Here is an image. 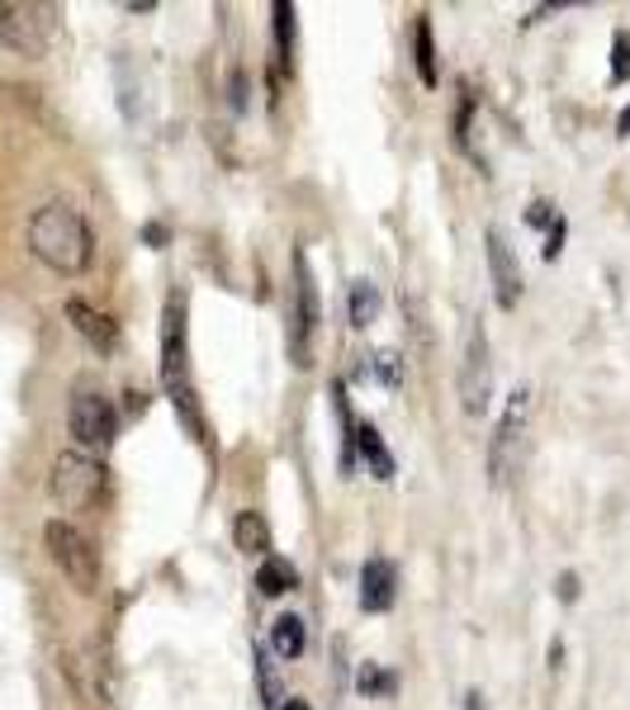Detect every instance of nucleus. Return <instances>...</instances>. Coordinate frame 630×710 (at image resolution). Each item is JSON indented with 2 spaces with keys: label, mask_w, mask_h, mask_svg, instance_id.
Instances as JSON below:
<instances>
[{
  "label": "nucleus",
  "mask_w": 630,
  "mask_h": 710,
  "mask_svg": "<svg viewBox=\"0 0 630 710\" xmlns=\"http://www.w3.org/2000/svg\"><path fill=\"white\" fill-rule=\"evenodd\" d=\"M162 388L176 417L185 422V432L195 440H209V422L195 394V379H190V342H185V294H171L162 308Z\"/></svg>",
  "instance_id": "1"
},
{
  "label": "nucleus",
  "mask_w": 630,
  "mask_h": 710,
  "mask_svg": "<svg viewBox=\"0 0 630 710\" xmlns=\"http://www.w3.org/2000/svg\"><path fill=\"white\" fill-rule=\"evenodd\" d=\"M29 252L39 256L48 271L58 275H81L95 256V237L85 219L72 204H43L29 219Z\"/></svg>",
  "instance_id": "2"
},
{
  "label": "nucleus",
  "mask_w": 630,
  "mask_h": 710,
  "mask_svg": "<svg viewBox=\"0 0 630 710\" xmlns=\"http://www.w3.org/2000/svg\"><path fill=\"white\" fill-rule=\"evenodd\" d=\"M52 33H58V6H39V0L0 6V43L20 58H48Z\"/></svg>",
  "instance_id": "3"
},
{
  "label": "nucleus",
  "mask_w": 630,
  "mask_h": 710,
  "mask_svg": "<svg viewBox=\"0 0 630 710\" xmlns=\"http://www.w3.org/2000/svg\"><path fill=\"white\" fill-rule=\"evenodd\" d=\"M318 323H323V304H318V280L313 265L299 252L294 256V308H289V361L308 369L313 365V342H318Z\"/></svg>",
  "instance_id": "4"
},
{
  "label": "nucleus",
  "mask_w": 630,
  "mask_h": 710,
  "mask_svg": "<svg viewBox=\"0 0 630 710\" xmlns=\"http://www.w3.org/2000/svg\"><path fill=\"white\" fill-rule=\"evenodd\" d=\"M43 545L52 564L67 574V582H72L77 592H95L100 588V549L81 536V530L72 521H48L43 526Z\"/></svg>",
  "instance_id": "5"
},
{
  "label": "nucleus",
  "mask_w": 630,
  "mask_h": 710,
  "mask_svg": "<svg viewBox=\"0 0 630 710\" xmlns=\"http://www.w3.org/2000/svg\"><path fill=\"white\" fill-rule=\"evenodd\" d=\"M48 488L67 511H85V507H95L100 493H104V465L91 459L85 450H67V455L52 459Z\"/></svg>",
  "instance_id": "6"
},
{
  "label": "nucleus",
  "mask_w": 630,
  "mask_h": 710,
  "mask_svg": "<svg viewBox=\"0 0 630 710\" xmlns=\"http://www.w3.org/2000/svg\"><path fill=\"white\" fill-rule=\"evenodd\" d=\"M455 388H460V407H465L469 417L488 413V398H494V351H488L484 323H469V332H465V351H460V375H455Z\"/></svg>",
  "instance_id": "7"
},
{
  "label": "nucleus",
  "mask_w": 630,
  "mask_h": 710,
  "mask_svg": "<svg viewBox=\"0 0 630 710\" xmlns=\"http://www.w3.org/2000/svg\"><path fill=\"white\" fill-rule=\"evenodd\" d=\"M67 426H72L81 450H110L119 436V413L110 398L95 394V388H77L72 407H67Z\"/></svg>",
  "instance_id": "8"
},
{
  "label": "nucleus",
  "mask_w": 630,
  "mask_h": 710,
  "mask_svg": "<svg viewBox=\"0 0 630 710\" xmlns=\"http://www.w3.org/2000/svg\"><path fill=\"white\" fill-rule=\"evenodd\" d=\"M527 398H531L527 388L512 394V403H507V413L494 432V450H488V474H494V484H507V478L517 474V446H521V432H527V407H531Z\"/></svg>",
  "instance_id": "9"
},
{
  "label": "nucleus",
  "mask_w": 630,
  "mask_h": 710,
  "mask_svg": "<svg viewBox=\"0 0 630 710\" xmlns=\"http://www.w3.org/2000/svg\"><path fill=\"white\" fill-rule=\"evenodd\" d=\"M488 275H494V298H498V308L512 313L517 308V298H521V265L512 256V246H507V237L498 233H488Z\"/></svg>",
  "instance_id": "10"
},
{
  "label": "nucleus",
  "mask_w": 630,
  "mask_h": 710,
  "mask_svg": "<svg viewBox=\"0 0 630 710\" xmlns=\"http://www.w3.org/2000/svg\"><path fill=\"white\" fill-rule=\"evenodd\" d=\"M398 597V568L389 559H365L360 568V607L365 611H389Z\"/></svg>",
  "instance_id": "11"
},
{
  "label": "nucleus",
  "mask_w": 630,
  "mask_h": 710,
  "mask_svg": "<svg viewBox=\"0 0 630 710\" xmlns=\"http://www.w3.org/2000/svg\"><path fill=\"white\" fill-rule=\"evenodd\" d=\"M67 317H72V327H77L95 351L110 355V351L119 346V327H114L104 313H95L91 304H81V298H67Z\"/></svg>",
  "instance_id": "12"
},
{
  "label": "nucleus",
  "mask_w": 630,
  "mask_h": 710,
  "mask_svg": "<svg viewBox=\"0 0 630 710\" xmlns=\"http://www.w3.org/2000/svg\"><path fill=\"white\" fill-rule=\"evenodd\" d=\"M356 450H360V459H365V469L389 484V478H394V455H389V446H384V436H379L375 422H360V426H356Z\"/></svg>",
  "instance_id": "13"
},
{
  "label": "nucleus",
  "mask_w": 630,
  "mask_h": 710,
  "mask_svg": "<svg viewBox=\"0 0 630 710\" xmlns=\"http://www.w3.org/2000/svg\"><path fill=\"white\" fill-rule=\"evenodd\" d=\"M256 588H261V597H285V592L299 588V574H294L289 559L266 555V559H261V568H256Z\"/></svg>",
  "instance_id": "14"
},
{
  "label": "nucleus",
  "mask_w": 630,
  "mask_h": 710,
  "mask_svg": "<svg viewBox=\"0 0 630 710\" xmlns=\"http://www.w3.org/2000/svg\"><path fill=\"white\" fill-rule=\"evenodd\" d=\"M233 545L242 549V555H256V559H266V549H271V526L261 511H242V517L233 521Z\"/></svg>",
  "instance_id": "15"
},
{
  "label": "nucleus",
  "mask_w": 630,
  "mask_h": 710,
  "mask_svg": "<svg viewBox=\"0 0 630 710\" xmlns=\"http://www.w3.org/2000/svg\"><path fill=\"white\" fill-rule=\"evenodd\" d=\"M271 649H275V659H299V653L308 649V630H304V620L299 616H275V626H271Z\"/></svg>",
  "instance_id": "16"
},
{
  "label": "nucleus",
  "mask_w": 630,
  "mask_h": 710,
  "mask_svg": "<svg viewBox=\"0 0 630 710\" xmlns=\"http://www.w3.org/2000/svg\"><path fill=\"white\" fill-rule=\"evenodd\" d=\"M271 14H275V52H280V67L294 71V48H299V24H294V14H299V10H294L289 0H275Z\"/></svg>",
  "instance_id": "17"
},
{
  "label": "nucleus",
  "mask_w": 630,
  "mask_h": 710,
  "mask_svg": "<svg viewBox=\"0 0 630 710\" xmlns=\"http://www.w3.org/2000/svg\"><path fill=\"white\" fill-rule=\"evenodd\" d=\"M379 308H384V298H379V290L370 280H356L352 284V327H370V323H379Z\"/></svg>",
  "instance_id": "18"
},
{
  "label": "nucleus",
  "mask_w": 630,
  "mask_h": 710,
  "mask_svg": "<svg viewBox=\"0 0 630 710\" xmlns=\"http://www.w3.org/2000/svg\"><path fill=\"white\" fill-rule=\"evenodd\" d=\"M413 52H417V77H423V85L441 81V71H436V48H431V20H427V14L413 29Z\"/></svg>",
  "instance_id": "19"
},
{
  "label": "nucleus",
  "mask_w": 630,
  "mask_h": 710,
  "mask_svg": "<svg viewBox=\"0 0 630 710\" xmlns=\"http://www.w3.org/2000/svg\"><path fill=\"white\" fill-rule=\"evenodd\" d=\"M256 682H261V701H266V710L285 706V687H280V672H275L266 649H256Z\"/></svg>",
  "instance_id": "20"
},
{
  "label": "nucleus",
  "mask_w": 630,
  "mask_h": 710,
  "mask_svg": "<svg viewBox=\"0 0 630 710\" xmlns=\"http://www.w3.org/2000/svg\"><path fill=\"white\" fill-rule=\"evenodd\" d=\"M365 369H375L384 388H398V384H404V355H398V351H375L370 361H365Z\"/></svg>",
  "instance_id": "21"
},
{
  "label": "nucleus",
  "mask_w": 630,
  "mask_h": 710,
  "mask_svg": "<svg viewBox=\"0 0 630 710\" xmlns=\"http://www.w3.org/2000/svg\"><path fill=\"white\" fill-rule=\"evenodd\" d=\"M630 81V33L617 29L611 33V85H626Z\"/></svg>",
  "instance_id": "22"
},
{
  "label": "nucleus",
  "mask_w": 630,
  "mask_h": 710,
  "mask_svg": "<svg viewBox=\"0 0 630 710\" xmlns=\"http://www.w3.org/2000/svg\"><path fill=\"white\" fill-rule=\"evenodd\" d=\"M360 691L389 697V691H394V678H389V672H375V668H360Z\"/></svg>",
  "instance_id": "23"
},
{
  "label": "nucleus",
  "mask_w": 630,
  "mask_h": 710,
  "mask_svg": "<svg viewBox=\"0 0 630 710\" xmlns=\"http://www.w3.org/2000/svg\"><path fill=\"white\" fill-rule=\"evenodd\" d=\"M559 597H565V601H573V597H579V578H573V574H565V578H559Z\"/></svg>",
  "instance_id": "24"
},
{
  "label": "nucleus",
  "mask_w": 630,
  "mask_h": 710,
  "mask_svg": "<svg viewBox=\"0 0 630 710\" xmlns=\"http://www.w3.org/2000/svg\"><path fill=\"white\" fill-rule=\"evenodd\" d=\"M465 710H488V701L479 697V691H469V697H465Z\"/></svg>",
  "instance_id": "25"
},
{
  "label": "nucleus",
  "mask_w": 630,
  "mask_h": 710,
  "mask_svg": "<svg viewBox=\"0 0 630 710\" xmlns=\"http://www.w3.org/2000/svg\"><path fill=\"white\" fill-rule=\"evenodd\" d=\"M280 710H313L308 701H299V697H285V706H280Z\"/></svg>",
  "instance_id": "26"
},
{
  "label": "nucleus",
  "mask_w": 630,
  "mask_h": 710,
  "mask_svg": "<svg viewBox=\"0 0 630 710\" xmlns=\"http://www.w3.org/2000/svg\"><path fill=\"white\" fill-rule=\"evenodd\" d=\"M617 133H621V138H630V110L617 119Z\"/></svg>",
  "instance_id": "27"
}]
</instances>
